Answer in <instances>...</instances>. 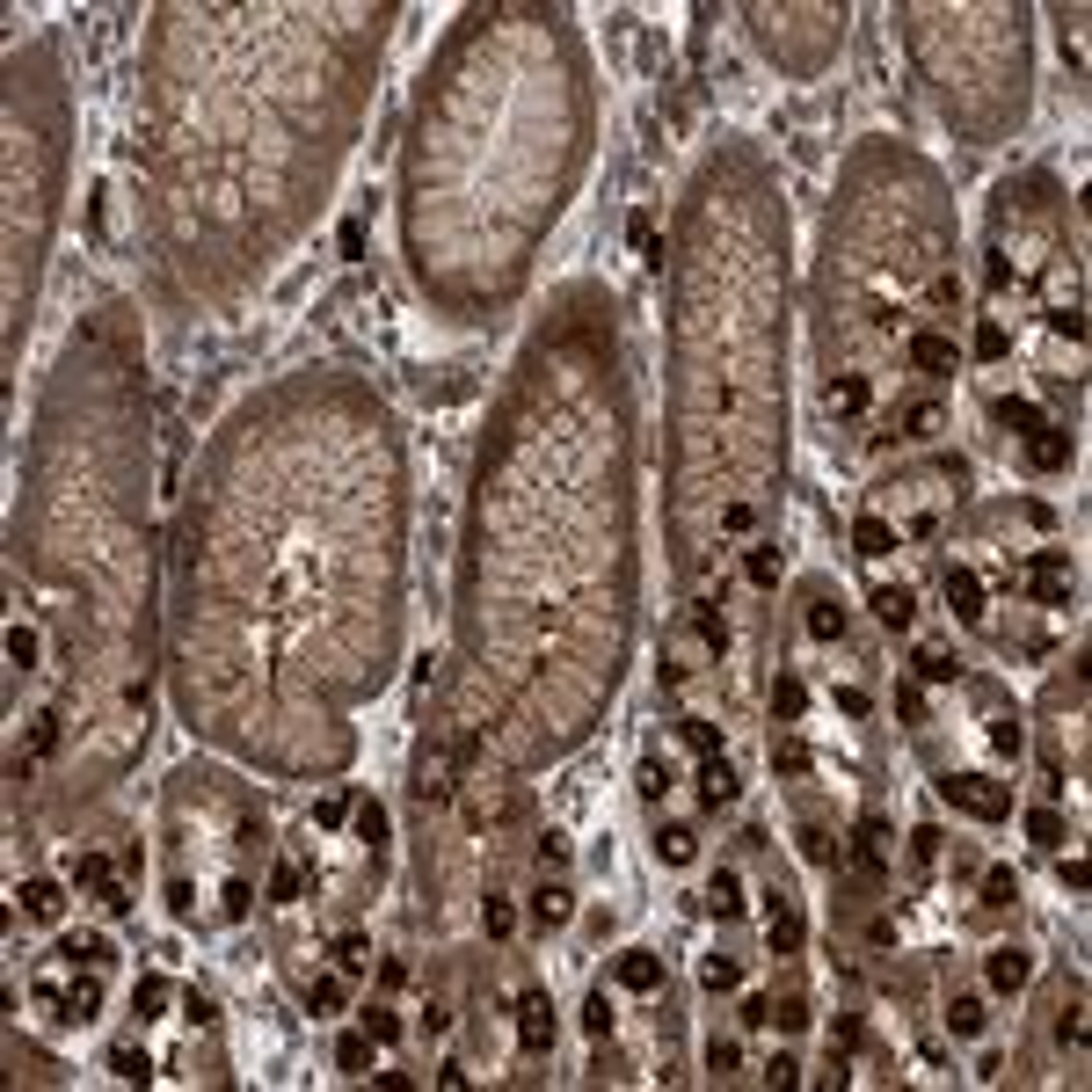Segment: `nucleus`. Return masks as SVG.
Masks as SVG:
<instances>
[{"label":"nucleus","instance_id":"8","mask_svg":"<svg viewBox=\"0 0 1092 1092\" xmlns=\"http://www.w3.org/2000/svg\"><path fill=\"white\" fill-rule=\"evenodd\" d=\"M896 540H903V532H896L889 518H881V510H867V518L852 525V553H859V561H889Z\"/></svg>","mask_w":1092,"mask_h":1092},{"label":"nucleus","instance_id":"1","mask_svg":"<svg viewBox=\"0 0 1092 1092\" xmlns=\"http://www.w3.org/2000/svg\"><path fill=\"white\" fill-rule=\"evenodd\" d=\"M940 794L955 801L962 816H976V823H1005L1012 816V786L1005 779H983V772H947Z\"/></svg>","mask_w":1092,"mask_h":1092},{"label":"nucleus","instance_id":"7","mask_svg":"<svg viewBox=\"0 0 1092 1092\" xmlns=\"http://www.w3.org/2000/svg\"><path fill=\"white\" fill-rule=\"evenodd\" d=\"M59 962L74 969V976H81V969H96V976H103L109 962H117V947H109L103 933H66V940H59Z\"/></svg>","mask_w":1092,"mask_h":1092},{"label":"nucleus","instance_id":"3","mask_svg":"<svg viewBox=\"0 0 1092 1092\" xmlns=\"http://www.w3.org/2000/svg\"><path fill=\"white\" fill-rule=\"evenodd\" d=\"M903 350H911V364L925 371V379H947V371L962 364V350H955V335H947V328H918Z\"/></svg>","mask_w":1092,"mask_h":1092},{"label":"nucleus","instance_id":"20","mask_svg":"<svg viewBox=\"0 0 1092 1092\" xmlns=\"http://www.w3.org/2000/svg\"><path fill=\"white\" fill-rule=\"evenodd\" d=\"M983 1019H990V1012H983V997L962 990L955 1005H947V1034H955V1041H976V1034H983Z\"/></svg>","mask_w":1092,"mask_h":1092},{"label":"nucleus","instance_id":"15","mask_svg":"<svg viewBox=\"0 0 1092 1092\" xmlns=\"http://www.w3.org/2000/svg\"><path fill=\"white\" fill-rule=\"evenodd\" d=\"M867 401H874L867 371H830V415H859Z\"/></svg>","mask_w":1092,"mask_h":1092},{"label":"nucleus","instance_id":"6","mask_svg":"<svg viewBox=\"0 0 1092 1092\" xmlns=\"http://www.w3.org/2000/svg\"><path fill=\"white\" fill-rule=\"evenodd\" d=\"M852 867L867 874V881H889V823L867 816V823L852 830Z\"/></svg>","mask_w":1092,"mask_h":1092},{"label":"nucleus","instance_id":"26","mask_svg":"<svg viewBox=\"0 0 1092 1092\" xmlns=\"http://www.w3.org/2000/svg\"><path fill=\"white\" fill-rule=\"evenodd\" d=\"M976 357H983V364H997V357H1012V335L997 328V321H983V328H976Z\"/></svg>","mask_w":1092,"mask_h":1092},{"label":"nucleus","instance_id":"36","mask_svg":"<svg viewBox=\"0 0 1092 1092\" xmlns=\"http://www.w3.org/2000/svg\"><path fill=\"white\" fill-rule=\"evenodd\" d=\"M364 1034H371V1041H401V1019H393L386 1005H371V1012H364Z\"/></svg>","mask_w":1092,"mask_h":1092},{"label":"nucleus","instance_id":"32","mask_svg":"<svg viewBox=\"0 0 1092 1092\" xmlns=\"http://www.w3.org/2000/svg\"><path fill=\"white\" fill-rule=\"evenodd\" d=\"M307 1005H314V1012H342V983H335V976H314V983H307Z\"/></svg>","mask_w":1092,"mask_h":1092},{"label":"nucleus","instance_id":"46","mask_svg":"<svg viewBox=\"0 0 1092 1092\" xmlns=\"http://www.w3.org/2000/svg\"><path fill=\"white\" fill-rule=\"evenodd\" d=\"M270 903H299V867H277L270 874Z\"/></svg>","mask_w":1092,"mask_h":1092},{"label":"nucleus","instance_id":"11","mask_svg":"<svg viewBox=\"0 0 1092 1092\" xmlns=\"http://www.w3.org/2000/svg\"><path fill=\"white\" fill-rule=\"evenodd\" d=\"M612 976H619L626 990H641V997H648V990H663V962L648 955V947H626V955L612 962Z\"/></svg>","mask_w":1092,"mask_h":1092},{"label":"nucleus","instance_id":"2","mask_svg":"<svg viewBox=\"0 0 1092 1092\" xmlns=\"http://www.w3.org/2000/svg\"><path fill=\"white\" fill-rule=\"evenodd\" d=\"M1027 590H1034V605L1063 612V605L1078 597V568H1071V553H1063V546H1041L1034 561H1027Z\"/></svg>","mask_w":1092,"mask_h":1092},{"label":"nucleus","instance_id":"44","mask_svg":"<svg viewBox=\"0 0 1092 1092\" xmlns=\"http://www.w3.org/2000/svg\"><path fill=\"white\" fill-rule=\"evenodd\" d=\"M772 1019H779V1034H801L808 1027V1005H801V997H786V1005H772Z\"/></svg>","mask_w":1092,"mask_h":1092},{"label":"nucleus","instance_id":"49","mask_svg":"<svg viewBox=\"0 0 1092 1092\" xmlns=\"http://www.w3.org/2000/svg\"><path fill=\"white\" fill-rule=\"evenodd\" d=\"M583 1027H590V1034H605V1027H612V1005H605V990H590V1005H583Z\"/></svg>","mask_w":1092,"mask_h":1092},{"label":"nucleus","instance_id":"47","mask_svg":"<svg viewBox=\"0 0 1092 1092\" xmlns=\"http://www.w3.org/2000/svg\"><path fill=\"white\" fill-rule=\"evenodd\" d=\"M248 896H255V889H248V881H226V903H219V911H226V918H234V925H241V918H248Z\"/></svg>","mask_w":1092,"mask_h":1092},{"label":"nucleus","instance_id":"48","mask_svg":"<svg viewBox=\"0 0 1092 1092\" xmlns=\"http://www.w3.org/2000/svg\"><path fill=\"white\" fill-rule=\"evenodd\" d=\"M481 925L503 940V933H510V903H503V896H488V903H481Z\"/></svg>","mask_w":1092,"mask_h":1092},{"label":"nucleus","instance_id":"19","mask_svg":"<svg viewBox=\"0 0 1092 1092\" xmlns=\"http://www.w3.org/2000/svg\"><path fill=\"white\" fill-rule=\"evenodd\" d=\"M1027 976H1034V955H1027V947H990V983H997V990H1019Z\"/></svg>","mask_w":1092,"mask_h":1092},{"label":"nucleus","instance_id":"4","mask_svg":"<svg viewBox=\"0 0 1092 1092\" xmlns=\"http://www.w3.org/2000/svg\"><path fill=\"white\" fill-rule=\"evenodd\" d=\"M518 1041H525V1056H546L553 1049V997L546 990H532L525 1005H518Z\"/></svg>","mask_w":1092,"mask_h":1092},{"label":"nucleus","instance_id":"42","mask_svg":"<svg viewBox=\"0 0 1092 1092\" xmlns=\"http://www.w3.org/2000/svg\"><path fill=\"white\" fill-rule=\"evenodd\" d=\"M911 859H918V867H933V859H940V830H933V823L911 830Z\"/></svg>","mask_w":1092,"mask_h":1092},{"label":"nucleus","instance_id":"39","mask_svg":"<svg viewBox=\"0 0 1092 1092\" xmlns=\"http://www.w3.org/2000/svg\"><path fill=\"white\" fill-rule=\"evenodd\" d=\"M1012 896H1019V881H1012L1005 867H990V874H983V903H1012Z\"/></svg>","mask_w":1092,"mask_h":1092},{"label":"nucleus","instance_id":"29","mask_svg":"<svg viewBox=\"0 0 1092 1092\" xmlns=\"http://www.w3.org/2000/svg\"><path fill=\"white\" fill-rule=\"evenodd\" d=\"M634 786H641L648 801H663V794H670V764H663V758H648L641 772H634Z\"/></svg>","mask_w":1092,"mask_h":1092},{"label":"nucleus","instance_id":"5","mask_svg":"<svg viewBox=\"0 0 1092 1092\" xmlns=\"http://www.w3.org/2000/svg\"><path fill=\"white\" fill-rule=\"evenodd\" d=\"M1019 445H1027V459H1034L1041 474H1063V467H1071V452H1078V437L1063 430V423H1041L1034 437H1019Z\"/></svg>","mask_w":1092,"mask_h":1092},{"label":"nucleus","instance_id":"34","mask_svg":"<svg viewBox=\"0 0 1092 1092\" xmlns=\"http://www.w3.org/2000/svg\"><path fill=\"white\" fill-rule=\"evenodd\" d=\"M700 976H707V990H736V983H743V969H736L729 955H707V969H700Z\"/></svg>","mask_w":1092,"mask_h":1092},{"label":"nucleus","instance_id":"22","mask_svg":"<svg viewBox=\"0 0 1092 1092\" xmlns=\"http://www.w3.org/2000/svg\"><path fill=\"white\" fill-rule=\"evenodd\" d=\"M692 852H700V838H692V830H685V823H670V830H663V838H656V859H663V867H685V859H692Z\"/></svg>","mask_w":1092,"mask_h":1092},{"label":"nucleus","instance_id":"23","mask_svg":"<svg viewBox=\"0 0 1092 1092\" xmlns=\"http://www.w3.org/2000/svg\"><path fill=\"white\" fill-rule=\"evenodd\" d=\"M335 1071H350V1078L371 1071V1034H342L335 1041Z\"/></svg>","mask_w":1092,"mask_h":1092},{"label":"nucleus","instance_id":"41","mask_svg":"<svg viewBox=\"0 0 1092 1092\" xmlns=\"http://www.w3.org/2000/svg\"><path fill=\"white\" fill-rule=\"evenodd\" d=\"M8 656H15V670L37 663V634H30V626H15V634H8Z\"/></svg>","mask_w":1092,"mask_h":1092},{"label":"nucleus","instance_id":"18","mask_svg":"<svg viewBox=\"0 0 1092 1092\" xmlns=\"http://www.w3.org/2000/svg\"><path fill=\"white\" fill-rule=\"evenodd\" d=\"M22 911H30L37 925H59L66 918V889L59 881H22Z\"/></svg>","mask_w":1092,"mask_h":1092},{"label":"nucleus","instance_id":"35","mask_svg":"<svg viewBox=\"0 0 1092 1092\" xmlns=\"http://www.w3.org/2000/svg\"><path fill=\"white\" fill-rule=\"evenodd\" d=\"M772 714H779V722H794V714H801V678H779L772 685Z\"/></svg>","mask_w":1092,"mask_h":1092},{"label":"nucleus","instance_id":"9","mask_svg":"<svg viewBox=\"0 0 1092 1092\" xmlns=\"http://www.w3.org/2000/svg\"><path fill=\"white\" fill-rule=\"evenodd\" d=\"M940 590H947V605H955V619H969V626L983 619V583H976V568L955 561V568L940 575Z\"/></svg>","mask_w":1092,"mask_h":1092},{"label":"nucleus","instance_id":"14","mask_svg":"<svg viewBox=\"0 0 1092 1092\" xmlns=\"http://www.w3.org/2000/svg\"><path fill=\"white\" fill-rule=\"evenodd\" d=\"M700 794H707V808H722V801H736V794H743V779H736V764H729L722 751H714V758L700 764Z\"/></svg>","mask_w":1092,"mask_h":1092},{"label":"nucleus","instance_id":"40","mask_svg":"<svg viewBox=\"0 0 1092 1092\" xmlns=\"http://www.w3.org/2000/svg\"><path fill=\"white\" fill-rule=\"evenodd\" d=\"M364 962H371V947H364L357 933H350V940H342V947H335V969H342V976H357Z\"/></svg>","mask_w":1092,"mask_h":1092},{"label":"nucleus","instance_id":"21","mask_svg":"<svg viewBox=\"0 0 1092 1092\" xmlns=\"http://www.w3.org/2000/svg\"><path fill=\"white\" fill-rule=\"evenodd\" d=\"M707 911H714V918H743V881H736L729 867L707 881Z\"/></svg>","mask_w":1092,"mask_h":1092},{"label":"nucleus","instance_id":"37","mask_svg":"<svg viewBox=\"0 0 1092 1092\" xmlns=\"http://www.w3.org/2000/svg\"><path fill=\"white\" fill-rule=\"evenodd\" d=\"M896 714H903L911 729H925V692H918V685H896Z\"/></svg>","mask_w":1092,"mask_h":1092},{"label":"nucleus","instance_id":"33","mask_svg":"<svg viewBox=\"0 0 1092 1092\" xmlns=\"http://www.w3.org/2000/svg\"><path fill=\"white\" fill-rule=\"evenodd\" d=\"M678 736H685L700 758H714V751H722V729H714V722H678Z\"/></svg>","mask_w":1092,"mask_h":1092},{"label":"nucleus","instance_id":"45","mask_svg":"<svg viewBox=\"0 0 1092 1092\" xmlns=\"http://www.w3.org/2000/svg\"><path fill=\"white\" fill-rule=\"evenodd\" d=\"M109 1071H117L124 1085H131V1078H138V1085H146V1078H153V1071H146V1056H131V1049H117V1056H109Z\"/></svg>","mask_w":1092,"mask_h":1092},{"label":"nucleus","instance_id":"31","mask_svg":"<svg viewBox=\"0 0 1092 1092\" xmlns=\"http://www.w3.org/2000/svg\"><path fill=\"white\" fill-rule=\"evenodd\" d=\"M74 881H81V889H103V881H109V859H103V852H74Z\"/></svg>","mask_w":1092,"mask_h":1092},{"label":"nucleus","instance_id":"50","mask_svg":"<svg viewBox=\"0 0 1092 1092\" xmlns=\"http://www.w3.org/2000/svg\"><path fill=\"white\" fill-rule=\"evenodd\" d=\"M794 1078H801L794 1056H772V1063H764V1085H794Z\"/></svg>","mask_w":1092,"mask_h":1092},{"label":"nucleus","instance_id":"38","mask_svg":"<svg viewBox=\"0 0 1092 1092\" xmlns=\"http://www.w3.org/2000/svg\"><path fill=\"white\" fill-rule=\"evenodd\" d=\"M736 1063H743L736 1041H714V1049H707V1071H714V1078H736Z\"/></svg>","mask_w":1092,"mask_h":1092},{"label":"nucleus","instance_id":"43","mask_svg":"<svg viewBox=\"0 0 1092 1092\" xmlns=\"http://www.w3.org/2000/svg\"><path fill=\"white\" fill-rule=\"evenodd\" d=\"M96 903H103L109 918H124V911H131V889H124V881H103V889H96Z\"/></svg>","mask_w":1092,"mask_h":1092},{"label":"nucleus","instance_id":"16","mask_svg":"<svg viewBox=\"0 0 1092 1092\" xmlns=\"http://www.w3.org/2000/svg\"><path fill=\"white\" fill-rule=\"evenodd\" d=\"M568 889L561 881H540V889H532V925H540V933H553V925H568Z\"/></svg>","mask_w":1092,"mask_h":1092},{"label":"nucleus","instance_id":"10","mask_svg":"<svg viewBox=\"0 0 1092 1092\" xmlns=\"http://www.w3.org/2000/svg\"><path fill=\"white\" fill-rule=\"evenodd\" d=\"M37 997H44V1005H59V1019H66V1027H88V1019H96V1005H103V983L88 976V983H74L66 997H59V990H37Z\"/></svg>","mask_w":1092,"mask_h":1092},{"label":"nucleus","instance_id":"28","mask_svg":"<svg viewBox=\"0 0 1092 1092\" xmlns=\"http://www.w3.org/2000/svg\"><path fill=\"white\" fill-rule=\"evenodd\" d=\"M751 583H758V590L779 583V546H751Z\"/></svg>","mask_w":1092,"mask_h":1092},{"label":"nucleus","instance_id":"24","mask_svg":"<svg viewBox=\"0 0 1092 1092\" xmlns=\"http://www.w3.org/2000/svg\"><path fill=\"white\" fill-rule=\"evenodd\" d=\"M918 678H925V685H955V678H962V663L947 656V648H925V656H918Z\"/></svg>","mask_w":1092,"mask_h":1092},{"label":"nucleus","instance_id":"25","mask_svg":"<svg viewBox=\"0 0 1092 1092\" xmlns=\"http://www.w3.org/2000/svg\"><path fill=\"white\" fill-rule=\"evenodd\" d=\"M772 772H786V779H801V772H808V743H794V736H779V743H772Z\"/></svg>","mask_w":1092,"mask_h":1092},{"label":"nucleus","instance_id":"17","mask_svg":"<svg viewBox=\"0 0 1092 1092\" xmlns=\"http://www.w3.org/2000/svg\"><path fill=\"white\" fill-rule=\"evenodd\" d=\"M808 634L816 641H845V605L830 590H808Z\"/></svg>","mask_w":1092,"mask_h":1092},{"label":"nucleus","instance_id":"27","mask_svg":"<svg viewBox=\"0 0 1092 1092\" xmlns=\"http://www.w3.org/2000/svg\"><path fill=\"white\" fill-rule=\"evenodd\" d=\"M160 1005H168V983H160V976H146V983L131 990V1012H138V1019H160Z\"/></svg>","mask_w":1092,"mask_h":1092},{"label":"nucleus","instance_id":"12","mask_svg":"<svg viewBox=\"0 0 1092 1092\" xmlns=\"http://www.w3.org/2000/svg\"><path fill=\"white\" fill-rule=\"evenodd\" d=\"M990 415H997V430H1005V437H1034L1041 423H1049V415H1041L1027 393H1005V401H990Z\"/></svg>","mask_w":1092,"mask_h":1092},{"label":"nucleus","instance_id":"13","mask_svg":"<svg viewBox=\"0 0 1092 1092\" xmlns=\"http://www.w3.org/2000/svg\"><path fill=\"white\" fill-rule=\"evenodd\" d=\"M867 605H874V619H881V626H896V634L918 619V597L903 590V583H874V597H867Z\"/></svg>","mask_w":1092,"mask_h":1092},{"label":"nucleus","instance_id":"30","mask_svg":"<svg viewBox=\"0 0 1092 1092\" xmlns=\"http://www.w3.org/2000/svg\"><path fill=\"white\" fill-rule=\"evenodd\" d=\"M1027 838H1034V845H1063V816H1056V808H1034V816H1027Z\"/></svg>","mask_w":1092,"mask_h":1092}]
</instances>
